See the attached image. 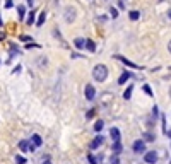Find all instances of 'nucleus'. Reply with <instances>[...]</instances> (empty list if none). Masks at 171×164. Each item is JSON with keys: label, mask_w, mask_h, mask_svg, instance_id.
Instances as JSON below:
<instances>
[{"label": "nucleus", "mask_w": 171, "mask_h": 164, "mask_svg": "<svg viewBox=\"0 0 171 164\" xmlns=\"http://www.w3.org/2000/svg\"><path fill=\"white\" fill-rule=\"evenodd\" d=\"M166 135H168V137L171 139V130H166Z\"/></svg>", "instance_id": "nucleus-36"}, {"label": "nucleus", "mask_w": 171, "mask_h": 164, "mask_svg": "<svg viewBox=\"0 0 171 164\" xmlns=\"http://www.w3.org/2000/svg\"><path fill=\"white\" fill-rule=\"evenodd\" d=\"M15 163L17 164H26V159L22 156H15Z\"/></svg>", "instance_id": "nucleus-23"}, {"label": "nucleus", "mask_w": 171, "mask_h": 164, "mask_svg": "<svg viewBox=\"0 0 171 164\" xmlns=\"http://www.w3.org/2000/svg\"><path fill=\"white\" fill-rule=\"evenodd\" d=\"M113 152L118 156L122 152V142H113Z\"/></svg>", "instance_id": "nucleus-18"}, {"label": "nucleus", "mask_w": 171, "mask_h": 164, "mask_svg": "<svg viewBox=\"0 0 171 164\" xmlns=\"http://www.w3.org/2000/svg\"><path fill=\"white\" fill-rule=\"evenodd\" d=\"M63 17H65V22H74L75 21V10L72 9V7H67L65 9V12H63Z\"/></svg>", "instance_id": "nucleus-3"}, {"label": "nucleus", "mask_w": 171, "mask_h": 164, "mask_svg": "<svg viewBox=\"0 0 171 164\" xmlns=\"http://www.w3.org/2000/svg\"><path fill=\"white\" fill-rule=\"evenodd\" d=\"M152 116H154V118L158 116V106H154V108H152Z\"/></svg>", "instance_id": "nucleus-30"}, {"label": "nucleus", "mask_w": 171, "mask_h": 164, "mask_svg": "<svg viewBox=\"0 0 171 164\" xmlns=\"http://www.w3.org/2000/svg\"><path fill=\"white\" fill-rule=\"evenodd\" d=\"M17 12H19V19H22L26 15V10H24V5H17Z\"/></svg>", "instance_id": "nucleus-21"}, {"label": "nucleus", "mask_w": 171, "mask_h": 164, "mask_svg": "<svg viewBox=\"0 0 171 164\" xmlns=\"http://www.w3.org/2000/svg\"><path fill=\"white\" fill-rule=\"evenodd\" d=\"M170 96H171V87H170Z\"/></svg>", "instance_id": "nucleus-39"}, {"label": "nucleus", "mask_w": 171, "mask_h": 164, "mask_svg": "<svg viewBox=\"0 0 171 164\" xmlns=\"http://www.w3.org/2000/svg\"><path fill=\"white\" fill-rule=\"evenodd\" d=\"M21 39H22V41H29L31 38H29V36H21Z\"/></svg>", "instance_id": "nucleus-32"}, {"label": "nucleus", "mask_w": 171, "mask_h": 164, "mask_svg": "<svg viewBox=\"0 0 171 164\" xmlns=\"http://www.w3.org/2000/svg\"><path fill=\"white\" fill-rule=\"evenodd\" d=\"M132 92H134V86H128L127 91L123 92V99H130V98H132Z\"/></svg>", "instance_id": "nucleus-15"}, {"label": "nucleus", "mask_w": 171, "mask_h": 164, "mask_svg": "<svg viewBox=\"0 0 171 164\" xmlns=\"http://www.w3.org/2000/svg\"><path fill=\"white\" fill-rule=\"evenodd\" d=\"M19 72H21V67H19V65H17V67H15V68H14V74H19Z\"/></svg>", "instance_id": "nucleus-33"}, {"label": "nucleus", "mask_w": 171, "mask_h": 164, "mask_svg": "<svg viewBox=\"0 0 171 164\" xmlns=\"http://www.w3.org/2000/svg\"><path fill=\"white\" fill-rule=\"evenodd\" d=\"M31 144H33V145H36V147H39V145L43 144V139H41L38 133H34V135L31 137Z\"/></svg>", "instance_id": "nucleus-10"}, {"label": "nucleus", "mask_w": 171, "mask_h": 164, "mask_svg": "<svg viewBox=\"0 0 171 164\" xmlns=\"http://www.w3.org/2000/svg\"><path fill=\"white\" fill-rule=\"evenodd\" d=\"M130 77H132V74H130V72H123V74L120 75V79H118V84H125Z\"/></svg>", "instance_id": "nucleus-12"}, {"label": "nucleus", "mask_w": 171, "mask_h": 164, "mask_svg": "<svg viewBox=\"0 0 171 164\" xmlns=\"http://www.w3.org/2000/svg\"><path fill=\"white\" fill-rule=\"evenodd\" d=\"M128 17H130L132 21H137V19L140 17V12H139V10H132V12L128 14Z\"/></svg>", "instance_id": "nucleus-19"}, {"label": "nucleus", "mask_w": 171, "mask_h": 164, "mask_svg": "<svg viewBox=\"0 0 171 164\" xmlns=\"http://www.w3.org/2000/svg\"><path fill=\"white\" fill-rule=\"evenodd\" d=\"M12 5H14L12 0H7V2H5V9H12Z\"/></svg>", "instance_id": "nucleus-27"}, {"label": "nucleus", "mask_w": 171, "mask_h": 164, "mask_svg": "<svg viewBox=\"0 0 171 164\" xmlns=\"http://www.w3.org/2000/svg\"><path fill=\"white\" fill-rule=\"evenodd\" d=\"M26 48H39V44H34V43H29V44H26Z\"/></svg>", "instance_id": "nucleus-28"}, {"label": "nucleus", "mask_w": 171, "mask_h": 164, "mask_svg": "<svg viewBox=\"0 0 171 164\" xmlns=\"http://www.w3.org/2000/svg\"><path fill=\"white\" fill-rule=\"evenodd\" d=\"M74 46H75L77 50H84V48H86V39H82V38H75V39H74Z\"/></svg>", "instance_id": "nucleus-8"}, {"label": "nucleus", "mask_w": 171, "mask_h": 164, "mask_svg": "<svg viewBox=\"0 0 171 164\" xmlns=\"http://www.w3.org/2000/svg\"><path fill=\"white\" fill-rule=\"evenodd\" d=\"M103 127H104L103 120H98V122H96V125H94V130H96V132H101V130H103Z\"/></svg>", "instance_id": "nucleus-20"}, {"label": "nucleus", "mask_w": 171, "mask_h": 164, "mask_svg": "<svg viewBox=\"0 0 171 164\" xmlns=\"http://www.w3.org/2000/svg\"><path fill=\"white\" fill-rule=\"evenodd\" d=\"M144 161H146L147 164H156L158 163V154H156L154 151L146 152V154H144Z\"/></svg>", "instance_id": "nucleus-4"}, {"label": "nucleus", "mask_w": 171, "mask_h": 164, "mask_svg": "<svg viewBox=\"0 0 171 164\" xmlns=\"http://www.w3.org/2000/svg\"><path fill=\"white\" fill-rule=\"evenodd\" d=\"M115 58H118L120 62H123L127 67H130V68H139V65L137 63H134V62H130V60H127L125 56H120V55H115Z\"/></svg>", "instance_id": "nucleus-6"}, {"label": "nucleus", "mask_w": 171, "mask_h": 164, "mask_svg": "<svg viewBox=\"0 0 171 164\" xmlns=\"http://www.w3.org/2000/svg\"><path fill=\"white\" fill-rule=\"evenodd\" d=\"M142 137H144L146 142H154V140H156V135H154V133H149V132H146Z\"/></svg>", "instance_id": "nucleus-16"}, {"label": "nucleus", "mask_w": 171, "mask_h": 164, "mask_svg": "<svg viewBox=\"0 0 171 164\" xmlns=\"http://www.w3.org/2000/svg\"><path fill=\"white\" fill-rule=\"evenodd\" d=\"M166 15H168V19H170V21H171V9H170V10H168V14H166Z\"/></svg>", "instance_id": "nucleus-35"}, {"label": "nucleus", "mask_w": 171, "mask_h": 164, "mask_svg": "<svg viewBox=\"0 0 171 164\" xmlns=\"http://www.w3.org/2000/svg\"><path fill=\"white\" fill-rule=\"evenodd\" d=\"M87 159H89V163H91V164H98V163H101V159H103V157H101V156H99V157H96V156L89 154V156H87Z\"/></svg>", "instance_id": "nucleus-17"}, {"label": "nucleus", "mask_w": 171, "mask_h": 164, "mask_svg": "<svg viewBox=\"0 0 171 164\" xmlns=\"http://www.w3.org/2000/svg\"><path fill=\"white\" fill-rule=\"evenodd\" d=\"M144 92H146L147 96H152V91H151V87H149V86H144Z\"/></svg>", "instance_id": "nucleus-26"}, {"label": "nucleus", "mask_w": 171, "mask_h": 164, "mask_svg": "<svg viewBox=\"0 0 171 164\" xmlns=\"http://www.w3.org/2000/svg\"><path fill=\"white\" fill-rule=\"evenodd\" d=\"M86 48H87L91 53H94V51H96V43H94L92 39H86Z\"/></svg>", "instance_id": "nucleus-11"}, {"label": "nucleus", "mask_w": 171, "mask_h": 164, "mask_svg": "<svg viewBox=\"0 0 171 164\" xmlns=\"http://www.w3.org/2000/svg\"><path fill=\"white\" fill-rule=\"evenodd\" d=\"M103 142H104V137H103V135H98V137L91 142V149H98L99 145H103Z\"/></svg>", "instance_id": "nucleus-7"}, {"label": "nucleus", "mask_w": 171, "mask_h": 164, "mask_svg": "<svg viewBox=\"0 0 171 164\" xmlns=\"http://www.w3.org/2000/svg\"><path fill=\"white\" fill-rule=\"evenodd\" d=\"M144 151H146L144 140H135V142H134V152H135V154H142Z\"/></svg>", "instance_id": "nucleus-5"}, {"label": "nucleus", "mask_w": 171, "mask_h": 164, "mask_svg": "<svg viewBox=\"0 0 171 164\" xmlns=\"http://www.w3.org/2000/svg\"><path fill=\"white\" fill-rule=\"evenodd\" d=\"M170 164H171V163H170Z\"/></svg>", "instance_id": "nucleus-41"}, {"label": "nucleus", "mask_w": 171, "mask_h": 164, "mask_svg": "<svg viewBox=\"0 0 171 164\" xmlns=\"http://www.w3.org/2000/svg\"><path fill=\"white\" fill-rule=\"evenodd\" d=\"M110 135H111L113 142H120V130H118L116 127H113V128L110 130Z\"/></svg>", "instance_id": "nucleus-9"}, {"label": "nucleus", "mask_w": 171, "mask_h": 164, "mask_svg": "<svg viewBox=\"0 0 171 164\" xmlns=\"http://www.w3.org/2000/svg\"><path fill=\"white\" fill-rule=\"evenodd\" d=\"M118 7H120V9H125V3H123V0H120V2H118Z\"/></svg>", "instance_id": "nucleus-31"}, {"label": "nucleus", "mask_w": 171, "mask_h": 164, "mask_svg": "<svg viewBox=\"0 0 171 164\" xmlns=\"http://www.w3.org/2000/svg\"><path fill=\"white\" fill-rule=\"evenodd\" d=\"M0 26H2V19H0Z\"/></svg>", "instance_id": "nucleus-40"}, {"label": "nucleus", "mask_w": 171, "mask_h": 164, "mask_svg": "<svg viewBox=\"0 0 171 164\" xmlns=\"http://www.w3.org/2000/svg\"><path fill=\"white\" fill-rule=\"evenodd\" d=\"M168 50H170V53H171V41L168 43Z\"/></svg>", "instance_id": "nucleus-38"}, {"label": "nucleus", "mask_w": 171, "mask_h": 164, "mask_svg": "<svg viewBox=\"0 0 171 164\" xmlns=\"http://www.w3.org/2000/svg\"><path fill=\"white\" fill-rule=\"evenodd\" d=\"M110 14H111V17H113V19H116V17H118V10H116L115 7H111V9H110Z\"/></svg>", "instance_id": "nucleus-22"}, {"label": "nucleus", "mask_w": 171, "mask_h": 164, "mask_svg": "<svg viewBox=\"0 0 171 164\" xmlns=\"http://www.w3.org/2000/svg\"><path fill=\"white\" fill-rule=\"evenodd\" d=\"M19 149H21L22 152H27V151H29V142H27V140H21V142H19Z\"/></svg>", "instance_id": "nucleus-13"}, {"label": "nucleus", "mask_w": 171, "mask_h": 164, "mask_svg": "<svg viewBox=\"0 0 171 164\" xmlns=\"http://www.w3.org/2000/svg\"><path fill=\"white\" fill-rule=\"evenodd\" d=\"M84 96H86V99H87V101H92V99H94V96H96V89H94V86H91V84H86Z\"/></svg>", "instance_id": "nucleus-2"}, {"label": "nucleus", "mask_w": 171, "mask_h": 164, "mask_svg": "<svg viewBox=\"0 0 171 164\" xmlns=\"http://www.w3.org/2000/svg\"><path fill=\"white\" fill-rule=\"evenodd\" d=\"M45 19H46V12L43 10L39 15H38V21H36V26H43V22H45Z\"/></svg>", "instance_id": "nucleus-14"}, {"label": "nucleus", "mask_w": 171, "mask_h": 164, "mask_svg": "<svg viewBox=\"0 0 171 164\" xmlns=\"http://www.w3.org/2000/svg\"><path fill=\"white\" fill-rule=\"evenodd\" d=\"M110 164H120V159H118V156L115 154L113 157H111V161H110Z\"/></svg>", "instance_id": "nucleus-25"}, {"label": "nucleus", "mask_w": 171, "mask_h": 164, "mask_svg": "<svg viewBox=\"0 0 171 164\" xmlns=\"http://www.w3.org/2000/svg\"><path fill=\"white\" fill-rule=\"evenodd\" d=\"M94 116V110H91V111H87V115H86V118H92Z\"/></svg>", "instance_id": "nucleus-29"}, {"label": "nucleus", "mask_w": 171, "mask_h": 164, "mask_svg": "<svg viewBox=\"0 0 171 164\" xmlns=\"http://www.w3.org/2000/svg\"><path fill=\"white\" fill-rule=\"evenodd\" d=\"M27 17H29V19H27V24H29V26H31V24H33V22H34V12H31V14H29V15H27Z\"/></svg>", "instance_id": "nucleus-24"}, {"label": "nucleus", "mask_w": 171, "mask_h": 164, "mask_svg": "<svg viewBox=\"0 0 171 164\" xmlns=\"http://www.w3.org/2000/svg\"><path fill=\"white\" fill-rule=\"evenodd\" d=\"M41 164H51V163H50V161L46 159V161H43V163H41Z\"/></svg>", "instance_id": "nucleus-37"}, {"label": "nucleus", "mask_w": 171, "mask_h": 164, "mask_svg": "<svg viewBox=\"0 0 171 164\" xmlns=\"http://www.w3.org/2000/svg\"><path fill=\"white\" fill-rule=\"evenodd\" d=\"M92 77H94V80H98V82L106 80V77H108V68H106L103 63L96 65V67H94V70H92Z\"/></svg>", "instance_id": "nucleus-1"}, {"label": "nucleus", "mask_w": 171, "mask_h": 164, "mask_svg": "<svg viewBox=\"0 0 171 164\" xmlns=\"http://www.w3.org/2000/svg\"><path fill=\"white\" fill-rule=\"evenodd\" d=\"M27 5H29V7H33V5H34V0H27Z\"/></svg>", "instance_id": "nucleus-34"}]
</instances>
